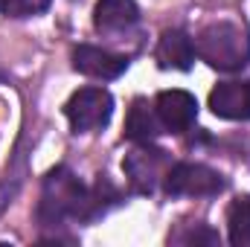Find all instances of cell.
Wrapping results in <instances>:
<instances>
[{"label": "cell", "mask_w": 250, "mask_h": 247, "mask_svg": "<svg viewBox=\"0 0 250 247\" xmlns=\"http://www.w3.org/2000/svg\"><path fill=\"white\" fill-rule=\"evenodd\" d=\"M117 189L99 178L96 186H84L67 166H56L41 186L38 221L44 227H59L64 221H93L117 204Z\"/></svg>", "instance_id": "cell-1"}, {"label": "cell", "mask_w": 250, "mask_h": 247, "mask_svg": "<svg viewBox=\"0 0 250 247\" xmlns=\"http://www.w3.org/2000/svg\"><path fill=\"white\" fill-rule=\"evenodd\" d=\"M195 56L221 73L242 70L250 62V35L233 21L207 23L195 38Z\"/></svg>", "instance_id": "cell-2"}, {"label": "cell", "mask_w": 250, "mask_h": 247, "mask_svg": "<svg viewBox=\"0 0 250 247\" xmlns=\"http://www.w3.org/2000/svg\"><path fill=\"white\" fill-rule=\"evenodd\" d=\"M111 114H114V96L105 87H82L64 105V117L70 120L73 134L102 131L111 123Z\"/></svg>", "instance_id": "cell-3"}, {"label": "cell", "mask_w": 250, "mask_h": 247, "mask_svg": "<svg viewBox=\"0 0 250 247\" xmlns=\"http://www.w3.org/2000/svg\"><path fill=\"white\" fill-rule=\"evenodd\" d=\"M224 175L204 163H175L163 178V189L172 198H212L224 192Z\"/></svg>", "instance_id": "cell-4"}, {"label": "cell", "mask_w": 250, "mask_h": 247, "mask_svg": "<svg viewBox=\"0 0 250 247\" xmlns=\"http://www.w3.org/2000/svg\"><path fill=\"white\" fill-rule=\"evenodd\" d=\"M169 166H172L169 151L151 148V143H140V148L128 151L123 160V172L137 195H154V189L166 178Z\"/></svg>", "instance_id": "cell-5"}, {"label": "cell", "mask_w": 250, "mask_h": 247, "mask_svg": "<svg viewBox=\"0 0 250 247\" xmlns=\"http://www.w3.org/2000/svg\"><path fill=\"white\" fill-rule=\"evenodd\" d=\"M154 111L169 134H187L198 120V102L187 90H163L154 99Z\"/></svg>", "instance_id": "cell-6"}, {"label": "cell", "mask_w": 250, "mask_h": 247, "mask_svg": "<svg viewBox=\"0 0 250 247\" xmlns=\"http://www.w3.org/2000/svg\"><path fill=\"white\" fill-rule=\"evenodd\" d=\"M73 67L82 76L108 82V79H120L128 70V56H117V53H108V50L90 47V44H79L73 50Z\"/></svg>", "instance_id": "cell-7"}, {"label": "cell", "mask_w": 250, "mask_h": 247, "mask_svg": "<svg viewBox=\"0 0 250 247\" xmlns=\"http://www.w3.org/2000/svg\"><path fill=\"white\" fill-rule=\"evenodd\" d=\"M209 111L221 120H250V82H221L209 93Z\"/></svg>", "instance_id": "cell-8"}, {"label": "cell", "mask_w": 250, "mask_h": 247, "mask_svg": "<svg viewBox=\"0 0 250 247\" xmlns=\"http://www.w3.org/2000/svg\"><path fill=\"white\" fill-rule=\"evenodd\" d=\"M154 59L163 70H189L195 62V41L184 29H166L157 41Z\"/></svg>", "instance_id": "cell-9"}, {"label": "cell", "mask_w": 250, "mask_h": 247, "mask_svg": "<svg viewBox=\"0 0 250 247\" xmlns=\"http://www.w3.org/2000/svg\"><path fill=\"white\" fill-rule=\"evenodd\" d=\"M163 134V123L154 111V105H148V99L137 96L128 108L125 117V140L131 143H154Z\"/></svg>", "instance_id": "cell-10"}, {"label": "cell", "mask_w": 250, "mask_h": 247, "mask_svg": "<svg viewBox=\"0 0 250 247\" xmlns=\"http://www.w3.org/2000/svg\"><path fill=\"white\" fill-rule=\"evenodd\" d=\"M140 21L137 0H99L93 9V26L99 32H123Z\"/></svg>", "instance_id": "cell-11"}, {"label": "cell", "mask_w": 250, "mask_h": 247, "mask_svg": "<svg viewBox=\"0 0 250 247\" xmlns=\"http://www.w3.org/2000/svg\"><path fill=\"white\" fill-rule=\"evenodd\" d=\"M227 239L236 247L250 245V195L233 198V204L227 206Z\"/></svg>", "instance_id": "cell-12"}, {"label": "cell", "mask_w": 250, "mask_h": 247, "mask_svg": "<svg viewBox=\"0 0 250 247\" xmlns=\"http://www.w3.org/2000/svg\"><path fill=\"white\" fill-rule=\"evenodd\" d=\"M53 0H0V12L6 18H35L50 9Z\"/></svg>", "instance_id": "cell-13"}, {"label": "cell", "mask_w": 250, "mask_h": 247, "mask_svg": "<svg viewBox=\"0 0 250 247\" xmlns=\"http://www.w3.org/2000/svg\"><path fill=\"white\" fill-rule=\"evenodd\" d=\"M172 242H178V245H218V233H212L207 224H198L184 236H175Z\"/></svg>", "instance_id": "cell-14"}, {"label": "cell", "mask_w": 250, "mask_h": 247, "mask_svg": "<svg viewBox=\"0 0 250 247\" xmlns=\"http://www.w3.org/2000/svg\"><path fill=\"white\" fill-rule=\"evenodd\" d=\"M12 198H15V186L12 184H0V215L6 212V206L12 204Z\"/></svg>", "instance_id": "cell-15"}]
</instances>
